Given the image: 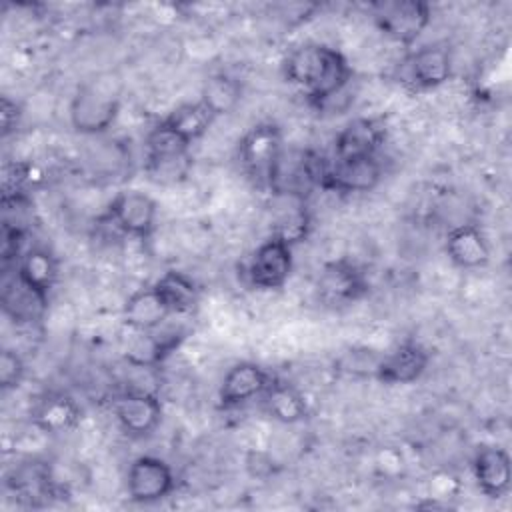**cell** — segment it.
Here are the masks:
<instances>
[{"label":"cell","instance_id":"cell-1","mask_svg":"<svg viewBox=\"0 0 512 512\" xmlns=\"http://www.w3.org/2000/svg\"><path fill=\"white\" fill-rule=\"evenodd\" d=\"M282 74L284 80L298 86L306 102L318 110L346 92L354 76L342 52L316 42L302 44L288 52L282 62Z\"/></svg>","mask_w":512,"mask_h":512},{"label":"cell","instance_id":"cell-2","mask_svg":"<svg viewBox=\"0 0 512 512\" xmlns=\"http://www.w3.org/2000/svg\"><path fill=\"white\" fill-rule=\"evenodd\" d=\"M120 112V96L112 84L90 80L82 84L70 102V124L80 134L106 132Z\"/></svg>","mask_w":512,"mask_h":512},{"label":"cell","instance_id":"cell-3","mask_svg":"<svg viewBox=\"0 0 512 512\" xmlns=\"http://www.w3.org/2000/svg\"><path fill=\"white\" fill-rule=\"evenodd\" d=\"M282 154V130L274 122L252 126L238 142V160L244 172L260 186L270 188Z\"/></svg>","mask_w":512,"mask_h":512},{"label":"cell","instance_id":"cell-4","mask_svg":"<svg viewBox=\"0 0 512 512\" xmlns=\"http://www.w3.org/2000/svg\"><path fill=\"white\" fill-rule=\"evenodd\" d=\"M376 28L396 44L412 46L430 24V6L422 0H388L372 8Z\"/></svg>","mask_w":512,"mask_h":512},{"label":"cell","instance_id":"cell-5","mask_svg":"<svg viewBox=\"0 0 512 512\" xmlns=\"http://www.w3.org/2000/svg\"><path fill=\"white\" fill-rule=\"evenodd\" d=\"M158 206L152 196L140 190H122L118 192L104 214V220L110 222L116 230L138 240H150L156 230Z\"/></svg>","mask_w":512,"mask_h":512},{"label":"cell","instance_id":"cell-6","mask_svg":"<svg viewBox=\"0 0 512 512\" xmlns=\"http://www.w3.org/2000/svg\"><path fill=\"white\" fill-rule=\"evenodd\" d=\"M382 180V164L376 156L334 158L324 166L318 186L340 194H362L374 190Z\"/></svg>","mask_w":512,"mask_h":512},{"label":"cell","instance_id":"cell-7","mask_svg":"<svg viewBox=\"0 0 512 512\" xmlns=\"http://www.w3.org/2000/svg\"><path fill=\"white\" fill-rule=\"evenodd\" d=\"M318 296L328 306H348L362 300L368 290L366 274L348 258L330 260L322 266L316 282Z\"/></svg>","mask_w":512,"mask_h":512},{"label":"cell","instance_id":"cell-8","mask_svg":"<svg viewBox=\"0 0 512 512\" xmlns=\"http://www.w3.org/2000/svg\"><path fill=\"white\" fill-rule=\"evenodd\" d=\"M176 478L170 464L158 456H138L126 472V492L132 502L152 504L174 490Z\"/></svg>","mask_w":512,"mask_h":512},{"label":"cell","instance_id":"cell-9","mask_svg":"<svg viewBox=\"0 0 512 512\" xmlns=\"http://www.w3.org/2000/svg\"><path fill=\"white\" fill-rule=\"evenodd\" d=\"M292 264V246L270 236L254 250L246 274L258 290H280L292 274Z\"/></svg>","mask_w":512,"mask_h":512},{"label":"cell","instance_id":"cell-10","mask_svg":"<svg viewBox=\"0 0 512 512\" xmlns=\"http://www.w3.org/2000/svg\"><path fill=\"white\" fill-rule=\"evenodd\" d=\"M114 416L124 434L144 438L158 428L162 420V402L154 392L126 390L114 400Z\"/></svg>","mask_w":512,"mask_h":512},{"label":"cell","instance_id":"cell-11","mask_svg":"<svg viewBox=\"0 0 512 512\" xmlns=\"http://www.w3.org/2000/svg\"><path fill=\"white\" fill-rule=\"evenodd\" d=\"M452 74L450 48L444 44H428L414 50L404 62V82L416 90H434Z\"/></svg>","mask_w":512,"mask_h":512},{"label":"cell","instance_id":"cell-12","mask_svg":"<svg viewBox=\"0 0 512 512\" xmlns=\"http://www.w3.org/2000/svg\"><path fill=\"white\" fill-rule=\"evenodd\" d=\"M428 364L430 350L416 340H404L378 360L374 376L378 382L388 386L412 384L426 372Z\"/></svg>","mask_w":512,"mask_h":512},{"label":"cell","instance_id":"cell-13","mask_svg":"<svg viewBox=\"0 0 512 512\" xmlns=\"http://www.w3.org/2000/svg\"><path fill=\"white\" fill-rule=\"evenodd\" d=\"M312 218L306 196L298 192H272V234L294 246L308 238Z\"/></svg>","mask_w":512,"mask_h":512},{"label":"cell","instance_id":"cell-14","mask_svg":"<svg viewBox=\"0 0 512 512\" xmlns=\"http://www.w3.org/2000/svg\"><path fill=\"white\" fill-rule=\"evenodd\" d=\"M272 376L256 362H238L222 378L218 388V406L230 410L264 394Z\"/></svg>","mask_w":512,"mask_h":512},{"label":"cell","instance_id":"cell-15","mask_svg":"<svg viewBox=\"0 0 512 512\" xmlns=\"http://www.w3.org/2000/svg\"><path fill=\"white\" fill-rule=\"evenodd\" d=\"M386 122L376 116H360L350 120L334 138V158L376 156L386 140Z\"/></svg>","mask_w":512,"mask_h":512},{"label":"cell","instance_id":"cell-16","mask_svg":"<svg viewBox=\"0 0 512 512\" xmlns=\"http://www.w3.org/2000/svg\"><path fill=\"white\" fill-rule=\"evenodd\" d=\"M472 474L480 492L488 498H502L512 484L510 456L500 446H480L472 458Z\"/></svg>","mask_w":512,"mask_h":512},{"label":"cell","instance_id":"cell-17","mask_svg":"<svg viewBox=\"0 0 512 512\" xmlns=\"http://www.w3.org/2000/svg\"><path fill=\"white\" fill-rule=\"evenodd\" d=\"M448 260L462 270H478L490 262V244L476 224H458L448 230L444 240Z\"/></svg>","mask_w":512,"mask_h":512},{"label":"cell","instance_id":"cell-18","mask_svg":"<svg viewBox=\"0 0 512 512\" xmlns=\"http://www.w3.org/2000/svg\"><path fill=\"white\" fill-rule=\"evenodd\" d=\"M30 420L40 432L62 434L80 422V406L64 392H50L36 402Z\"/></svg>","mask_w":512,"mask_h":512},{"label":"cell","instance_id":"cell-19","mask_svg":"<svg viewBox=\"0 0 512 512\" xmlns=\"http://www.w3.org/2000/svg\"><path fill=\"white\" fill-rule=\"evenodd\" d=\"M172 316L154 286L132 292L122 306V322L134 332H150L160 328Z\"/></svg>","mask_w":512,"mask_h":512},{"label":"cell","instance_id":"cell-20","mask_svg":"<svg viewBox=\"0 0 512 512\" xmlns=\"http://www.w3.org/2000/svg\"><path fill=\"white\" fill-rule=\"evenodd\" d=\"M58 274H60L58 260L50 250L36 246L20 254L16 278L24 282L30 290L40 294L44 300H48L50 292L54 290L58 282Z\"/></svg>","mask_w":512,"mask_h":512},{"label":"cell","instance_id":"cell-21","mask_svg":"<svg viewBox=\"0 0 512 512\" xmlns=\"http://www.w3.org/2000/svg\"><path fill=\"white\" fill-rule=\"evenodd\" d=\"M216 118L218 116L210 110V106H206L202 100H196L176 106L164 120H160V124L176 134L180 140H184L188 146H192L210 130Z\"/></svg>","mask_w":512,"mask_h":512},{"label":"cell","instance_id":"cell-22","mask_svg":"<svg viewBox=\"0 0 512 512\" xmlns=\"http://www.w3.org/2000/svg\"><path fill=\"white\" fill-rule=\"evenodd\" d=\"M260 398L266 414L282 424H296L308 416V402L304 394L288 382L272 378Z\"/></svg>","mask_w":512,"mask_h":512},{"label":"cell","instance_id":"cell-23","mask_svg":"<svg viewBox=\"0 0 512 512\" xmlns=\"http://www.w3.org/2000/svg\"><path fill=\"white\" fill-rule=\"evenodd\" d=\"M170 314H192L200 304L198 284L180 270H166L154 284Z\"/></svg>","mask_w":512,"mask_h":512},{"label":"cell","instance_id":"cell-24","mask_svg":"<svg viewBox=\"0 0 512 512\" xmlns=\"http://www.w3.org/2000/svg\"><path fill=\"white\" fill-rule=\"evenodd\" d=\"M48 300L14 278L2 290V308L18 324H32L42 318Z\"/></svg>","mask_w":512,"mask_h":512},{"label":"cell","instance_id":"cell-25","mask_svg":"<svg viewBox=\"0 0 512 512\" xmlns=\"http://www.w3.org/2000/svg\"><path fill=\"white\" fill-rule=\"evenodd\" d=\"M240 98H242V88L234 78H230L228 74H214L206 80L200 100L206 106H210V110L216 116H222L232 112L240 102Z\"/></svg>","mask_w":512,"mask_h":512},{"label":"cell","instance_id":"cell-26","mask_svg":"<svg viewBox=\"0 0 512 512\" xmlns=\"http://www.w3.org/2000/svg\"><path fill=\"white\" fill-rule=\"evenodd\" d=\"M24 374H26V366H24V360L20 358V354L10 348L2 350V354H0V388L4 392L18 388L20 382L24 380Z\"/></svg>","mask_w":512,"mask_h":512},{"label":"cell","instance_id":"cell-27","mask_svg":"<svg viewBox=\"0 0 512 512\" xmlns=\"http://www.w3.org/2000/svg\"><path fill=\"white\" fill-rule=\"evenodd\" d=\"M20 122V106L10 100L8 96H2L0 100V124H2V136H8L16 130Z\"/></svg>","mask_w":512,"mask_h":512}]
</instances>
